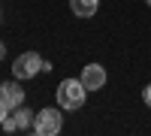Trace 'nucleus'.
I'll return each mask as SVG.
<instances>
[{
  "label": "nucleus",
  "mask_w": 151,
  "mask_h": 136,
  "mask_svg": "<svg viewBox=\"0 0 151 136\" xmlns=\"http://www.w3.org/2000/svg\"><path fill=\"white\" fill-rule=\"evenodd\" d=\"M58 106L73 112V109H82L85 106V97H88V88L82 85V79H64L58 85Z\"/></svg>",
  "instance_id": "1"
},
{
  "label": "nucleus",
  "mask_w": 151,
  "mask_h": 136,
  "mask_svg": "<svg viewBox=\"0 0 151 136\" xmlns=\"http://www.w3.org/2000/svg\"><path fill=\"white\" fill-rule=\"evenodd\" d=\"M60 127H64L60 106H58V109L48 106V109H42V112H36V118H33V130H30V133H36V136H55V133H60Z\"/></svg>",
  "instance_id": "2"
},
{
  "label": "nucleus",
  "mask_w": 151,
  "mask_h": 136,
  "mask_svg": "<svg viewBox=\"0 0 151 136\" xmlns=\"http://www.w3.org/2000/svg\"><path fill=\"white\" fill-rule=\"evenodd\" d=\"M42 64L45 60L36 55V52H24L12 60V76L15 79H33L36 73H42Z\"/></svg>",
  "instance_id": "3"
},
{
  "label": "nucleus",
  "mask_w": 151,
  "mask_h": 136,
  "mask_svg": "<svg viewBox=\"0 0 151 136\" xmlns=\"http://www.w3.org/2000/svg\"><path fill=\"white\" fill-rule=\"evenodd\" d=\"M79 79H82V85H85L88 91H100L109 76H106V70L100 67V64H88V67H82V76Z\"/></svg>",
  "instance_id": "4"
},
{
  "label": "nucleus",
  "mask_w": 151,
  "mask_h": 136,
  "mask_svg": "<svg viewBox=\"0 0 151 136\" xmlns=\"http://www.w3.org/2000/svg\"><path fill=\"white\" fill-rule=\"evenodd\" d=\"M0 100H3L9 109L24 106V91H21V85H18V82H3V85H0Z\"/></svg>",
  "instance_id": "5"
},
{
  "label": "nucleus",
  "mask_w": 151,
  "mask_h": 136,
  "mask_svg": "<svg viewBox=\"0 0 151 136\" xmlns=\"http://www.w3.org/2000/svg\"><path fill=\"white\" fill-rule=\"evenodd\" d=\"M12 118H15L18 133H21V130H33V118H36V112H30L27 106H18V109H12Z\"/></svg>",
  "instance_id": "6"
},
{
  "label": "nucleus",
  "mask_w": 151,
  "mask_h": 136,
  "mask_svg": "<svg viewBox=\"0 0 151 136\" xmlns=\"http://www.w3.org/2000/svg\"><path fill=\"white\" fill-rule=\"evenodd\" d=\"M97 6H100V0H70L73 15H79V18H91L97 12Z\"/></svg>",
  "instance_id": "7"
},
{
  "label": "nucleus",
  "mask_w": 151,
  "mask_h": 136,
  "mask_svg": "<svg viewBox=\"0 0 151 136\" xmlns=\"http://www.w3.org/2000/svg\"><path fill=\"white\" fill-rule=\"evenodd\" d=\"M0 127H3V133H18V127H15V118H12V112L6 115V121H3Z\"/></svg>",
  "instance_id": "8"
},
{
  "label": "nucleus",
  "mask_w": 151,
  "mask_h": 136,
  "mask_svg": "<svg viewBox=\"0 0 151 136\" xmlns=\"http://www.w3.org/2000/svg\"><path fill=\"white\" fill-rule=\"evenodd\" d=\"M9 112H12V109H9V106H6L3 100H0V124H3V121H6V115H9Z\"/></svg>",
  "instance_id": "9"
},
{
  "label": "nucleus",
  "mask_w": 151,
  "mask_h": 136,
  "mask_svg": "<svg viewBox=\"0 0 151 136\" xmlns=\"http://www.w3.org/2000/svg\"><path fill=\"white\" fill-rule=\"evenodd\" d=\"M142 100H145V106L151 109V85H145V91H142Z\"/></svg>",
  "instance_id": "10"
},
{
  "label": "nucleus",
  "mask_w": 151,
  "mask_h": 136,
  "mask_svg": "<svg viewBox=\"0 0 151 136\" xmlns=\"http://www.w3.org/2000/svg\"><path fill=\"white\" fill-rule=\"evenodd\" d=\"M3 58H6V45L0 42V60H3Z\"/></svg>",
  "instance_id": "11"
},
{
  "label": "nucleus",
  "mask_w": 151,
  "mask_h": 136,
  "mask_svg": "<svg viewBox=\"0 0 151 136\" xmlns=\"http://www.w3.org/2000/svg\"><path fill=\"white\" fill-rule=\"evenodd\" d=\"M145 3H148V6H151V0H145Z\"/></svg>",
  "instance_id": "12"
}]
</instances>
